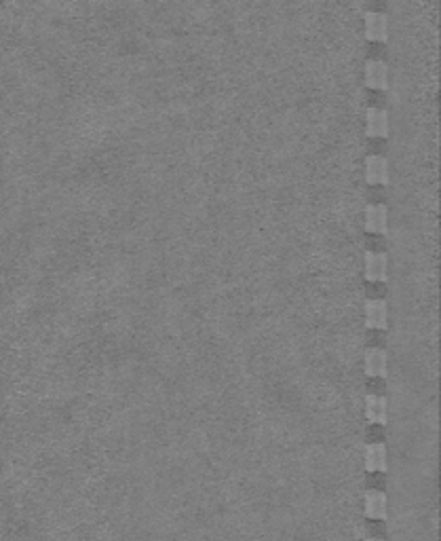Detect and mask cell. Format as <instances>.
I'll return each instance as SVG.
<instances>
[{"label":"cell","mask_w":441,"mask_h":541,"mask_svg":"<svg viewBox=\"0 0 441 541\" xmlns=\"http://www.w3.org/2000/svg\"><path fill=\"white\" fill-rule=\"evenodd\" d=\"M365 116H368L365 133L370 138H387L389 136V112L387 110L370 108L365 112Z\"/></svg>","instance_id":"cell-9"},{"label":"cell","mask_w":441,"mask_h":541,"mask_svg":"<svg viewBox=\"0 0 441 541\" xmlns=\"http://www.w3.org/2000/svg\"><path fill=\"white\" fill-rule=\"evenodd\" d=\"M365 180L368 184H389V161L385 157L372 155L365 159Z\"/></svg>","instance_id":"cell-6"},{"label":"cell","mask_w":441,"mask_h":541,"mask_svg":"<svg viewBox=\"0 0 441 541\" xmlns=\"http://www.w3.org/2000/svg\"><path fill=\"white\" fill-rule=\"evenodd\" d=\"M365 39L374 43L389 41V17L382 13H365Z\"/></svg>","instance_id":"cell-1"},{"label":"cell","mask_w":441,"mask_h":541,"mask_svg":"<svg viewBox=\"0 0 441 541\" xmlns=\"http://www.w3.org/2000/svg\"><path fill=\"white\" fill-rule=\"evenodd\" d=\"M389 226V210L387 206H368L365 208V231L368 233H376L382 235L387 233Z\"/></svg>","instance_id":"cell-7"},{"label":"cell","mask_w":441,"mask_h":541,"mask_svg":"<svg viewBox=\"0 0 441 541\" xmlns=\"http://www.w3.org/2000/svg\"><path fill=\"white\" fill-rule=\"evenodd\" d=\"M365 470L368 472H387V446L376 442L365 446Z\"/></svg>","instance_id":"cell-11"},{"label":"cell","mask_w":441,"mask_h":541,"mask_svg":"<svg viewBox=\"0 0 441 541\" xmlns=\"http://www.w3.org/2000/svg\"><path fill=\"white\" fill-rule=\"evenodd\" d=\"M370 541H382V540H370Z\"/></svg>","instance_id":"cell-12"},{"label":"cell","mask_w":441,"mask_h":541,"mask_svg":"<svg viewBox=\"0 0 441 541\" xmlns=\"http://www.w3.org/2000/svg\"><path fill=\"white\" fill-rule=\"evenodd\" d=\"M389 512V501L382 490H368L365 492V516L372 520H385Z\"/></svg>","instance_id":"cell-8"},{"label":"cell","mask_w":441,"mask_h":541,"mask_svg":"<svg viewBox=\"0 0 441 541\" xmlns=\"http://www.w3.org/2000/svg\"><path fill=\"white\" fill-rule=\"evenodd\" d=\"M387 366H389V353L380 347H370L365 351V375L368 377H387Z\"/></svg>","instance_id":"cell-3"},{"label":"cell","mask_w":441,"mask_h":541,"mask_svg":"<svg viewBox=\"0 0 441 541\" xmlns=\"http://www.w3.org/2000/svg\"><path fill=\"white\" fill-rule=\"evenodd\" d=\"M365 325L370 330H387L389 325V305L385 300L372 298L365 303Z\"/></svg>","instance_id":"cell-2"},{"label":"cell","mask_w":441,"mask_h":541,"mask_svg":"<svg viewBox=\"0 0 441 541\" xmlns=\"http://www.w3.org/2000/svg\"><path fill=\"white\" fill-rule=\"evenodd\" d=\"M389 258L380 252H365V279L368 281H387Z\"/></svg>","instance_id":"cell-4"},{"label":"cell","mask_w":441,"mask_h":541,"mask_svg":"<svg viewBox=\"0 0 441 541\" xmlns=\"http://www.w3.org/2000/svg\"><path fill=\"white\" fill-rule=\"evenodd\" d=\"M365 85L370 89H387L389 87V66L380 59H370L365 64Z\"/></svg>","instance_id":"cell-5"},{"label":"cell","mask_w":441,"mask_h":541,"mask_svg":"<svg viewBox=\"0 0 441 541\" xmlns=\"http://www.w3.org/2000/svg\"><path fill=\"white\" fill-rule=\"evenodd\" d=\"M387 410H389L387 398H382V395H368L365 398V415H368L370 423L385 425L387 423Z\"/></svg>","instance_id":"cell-10"}]
</instances>
